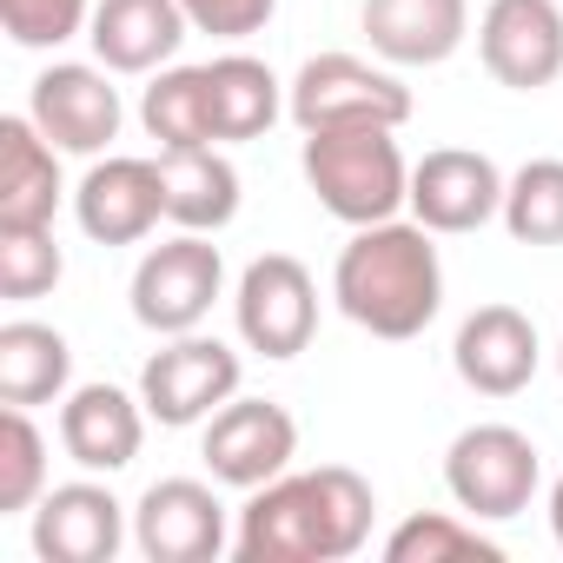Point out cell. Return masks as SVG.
I'll list each match as a JSON object with an SVG mask.
<instances>
[{
	"label": "cell",
	"instance_id": "1",
	"mask_svg": "<svg viewBox=\"0 0 563 563\" xmlns=\"http://www.w3.org/2000/svg\"><path fill=\"white\" fill-rule=\"evenodd\" d=\"M372 484L352 464H319L299 477H272L239 510V563H345L372 537Z\"/></svg>",
	"mask_w": 563,
	"mask_h": 563
},
{
	"label": "cell",
	"instance_id": "2",
	"mask_svg": "<svg viewBox=\"0 0 563 563\" xmlns=\"http://www.w3.org/2000/svg\"><path fill=\"white\" fill-rule=\"evenodd\" d=\"M332 299L372 339H391V345L418 339L444 306V265H438L431 225H418V219L411 225L405 219L358 225L332 265Z\"/></svg>",
	"mask_w": 563,
	"mask_h": 563
},
{
	"label": "cell",
	"instance_id": "3",
	"mask_svg": "<svg viewBox=\"0 0 563 563\" xmlns=\"http://www.w3.org/2000/svg\"><path fill=\"white\" fill-rule=\"evenodd\" d=\"M306 186L319 192V206L345 225H378L398 219V206H411V166L391 140V126H332V133H306Z\"/></svg>",
	"mask_w": 563,
	"mask_h": 563
},
{
	"label": "cell",
	"instance_id": "4",
	"mask_svg": "<svg viewBox=\"0 0 563 563\" xmlns=\"http://www.w3.org/2000/svg\"><path fill=\"white\" fill-rule=\"evenodd\" d=\"M537 477H543V457L517 424H471L444 451V490L477 523L523 517L537 497Z\"/></svg>",
	"mask_w": 563,
	"mask_h": 563
},
{
	"label": "cell",
	"instance_id": "5",
	"mask_svg": "<svg viewBox=\"0 0 563 563\" xmlns=\"http://www.w3.org/2000/svg\"><path fill=\"white\" fill-rule=\"evenodd\" d=\"M286 113L299 133H332V126H405L411 120V87L385 67H365L358 54H312L299 80L286 87Z\"/></svg>",
	"mask_w": 563,
	"mask_h": 563
},
{
	"label": "cell",
	"instance_id": "6",
	"mask_svg": "<svg viewBox=\"0 0 563 563\" xmlns=\"http://www.w3.org/2000/svg\"><path fill=\"white\" fill-rule=\"evenodd\" d=\"M232 319H239V339L258 358H299L312 345V332H319V286H312V272L292 252H258L239 272Z\"/></svg>",
	"mask_w": 563,
	"mask_h": 563
},
{
	"label": "cell",
	"instance_id": "7",
	"mask_svg": "<svg viewBox=\"0 0 563 563\" xmlns=\"http://www.w3.org/2000/svg\"><path fill=\"white\" fill-rule=\"evenodd\" d=\"M225 286V258L206 232H179L166 245H153L133 272V319L159 339H179V332H199L212 299Z\"/></svg>",
	"mask_w": 563,
	"mask_h": 563
},
{
	"label": "cell",
	"instance_id": "8",
	"mask_svg": "<svg viewBox=\"0 0 563 563\" xmlns=\"http://www.w3.org/2000/svg\"><path fill=\"white\" fill-rule=\"evenodd\" d=\"M140 398H146V418H159L166 431L206 424L225 398H239V352L219 345V339L179 332V339H166V345L146 358Z\"/></svg>",
	"mask_w": 563,
	"mask_h": 563
},
{
	"label": "cell",
	"instance_id": "9",
	"mask_svg": "<svg viewBox=\"0 0 563 563\" xmlns=\"http://www.w3.org/2000/svg\"><path fill=\"white\" fill-rule=\"evenodd\" d=\"M299 457V424L272 398H225L206 418V471L225 490H258Z\"/></svg>",
	"mask_w": 563,
	"mask_h": 563
},
{
	"label": "cell",
	"instance_id": "10",
	"mask_svg": "<svg viewBox=\"0 0 563 563\" xmlns=\"http://www.w3.org/2000/svg\"><path fill=\"white\" fill-rule=\"evenodd\" d=\"M27 120L60 146V153H80V159H100L113 140H120V87L107 80V67H80V60H54L41 80H34V100H27Z\"/></svg>",
	"mask_w": 563,
	"mask_h": 563
},
{
	"label": "cell",
	"instance_id": "11",
	"mask_svg": "<svg viewBox=\"0 0 563 563\" xmlns=\"http://www.w3.org/2000/svg\"><path fill=\"white\" fill-rule=\"evenodd\" d=\"M484 74L510 93H543L563 74V8L556 0H490L477 21Z\"/></svg>",
	"mask_w": 563,
	"mask_h": 563
},
{
	"label": "cell",
	"instance_id": "12",
	"mask_svg": "<svg viewBox=\"0 0 563 563\" xmlns=\"http://www.w3.org/2000/svg\"><path fill=\"white\" fill-rule=\"evenodd\" d=\"M133 543L146 563H212L225 550V504L199 477H159L133 504Z\"/></svg>",
	"mask_w": 563,
	"mask_h": 563
},
{
	"label": "cell",
	"instance_id": "13",
	"mask_svg": "<svg viewBox=\"0 0 563 563\" xmlns=\"http://www.w3.org/2000/svg\"><path fill=\"white\" fill-rule=\"evenodd\" d=\"M504 173L490 153L471 146H438L411 166V219L431 232H477L504 219Z\"/></svg>",
	"mask_w": 563,
	"mask_h": 563
},
{
	"label": "cell",
	"instance_id": "14",
	"mask_svg": "<svg viewBox=\"0 0 563 563\" xmlns=\"http://www.w3.org/2000/svg\"><path fill=\"white\" fill-rule=\"evenodd\" d=\"M74 219H80V232L93 245H140L166 219V173H159V159H126V153L93 159L80 192H74Z\"/></svg>",
	"mask_w": 563,
	"mask_h": 563
},
{
	"label": "cell",
	"instance_id": "15",
	"mask_svg": "<svg viewBox=\"0 0 563 563\" xmlns=\"http://www.w3.org/2000/svg\"><path fill=\"white\" fill-rule=\"evenodd\" d=\"M126 543V504L80 477V484H54L34 504V550L47 563H113Z\"/></svg>",
	"mask_w": 563,
	"mask_h": 563
},
{
	"label": "cell",
	"instance_id": "16",
	"mask_svg": "<svg viewBox=\"0 0 563 563\" xmlns=\"http://www.w3.org/2000/svg\"><path fill=\"white\" fill-rule=\"evenodd\" d=\"M451 365L477 398H517L537 378V325L517 306H477L457 325Z\"/></svg>",
	"mask_w": 563,
	"mask_h": 563
},
{
	"label": "cell",
	"instance_id": "17",
	"mask_svg": "<svg viewBox=\"0 0 563 563\" xmlns=\"http://www.w3.org/2000/svg\"><path fill=\"white\" fill-rule=\"evenodd\" d=\"M60 444L93 477L100 471L107 477L126 471L140 457V444H146V398H133L120 385H80V391H67V405H60Z\"/></svg>",
	"mask_w": 563,
	"mask_h": 563
},
{
	"label": "cell",
	"instance_id": "18",
	"mask_svg": "<svg viewBox=\"0 0 563 563\" xmlns=\"http://www.w3.org/2000/svg\"><path fill=\"white\" fill-rule=\"evenodd\" d=\"M186 34L192 21L179 0H100L87 21V41L107 74H153L186 47Z\"/></svg>",
	"mask_w": 563,
	"mask_h": 563
},
{
	"label": "cell",
	"instance_id": "19",
	"mask_svg": "<svg viewBox=\"0 0 563 563\" xmlns=\"http://www.w3.org/2000/svg\"><path fill=\"white\" fill-rule=\"evenodd\" d=\"M471 34V0H365V41L391 67H438Z\"/></svg>",
	"mask_w": 563,
	"mask_h": 563
},
{
	"label": "cell",
	"instance_id": "20",
	"mask_svg": "<svg viewBox=\"0 0 563 563\" xmlns=\"http://www.w3.org/2000/svg\"><path fill=\"white\" fill-rule=\"evenodd\" d=\"M60 146L8 113L0 120V225H54V206H60Z\"/></svg>",
	"mask_w": 563,
	"mask_h": 563
},
{
	"label": "cell",
	"instance_id": "21",
	"mask_svg": "<svg viewBox=\"0 0 563 563\" xmlns=\"http://www.w3.org/2000/svg\"><path fill=\"white\" fill-rule=\"evenodd\" d=\"M159 173H166V219L179 232H219L239 219V173L219 146L159 153Z\"/></svg>",
	"mask_w": 563,
	"mask_h": 563
},
{
	"label": "cell",
	"instance_id": "22",
	"mask_svg": "<svg viewBox=\"0 0 563 563\" xmlns=\"http://www.w3.org/2000/svg\"><path fill=\"white\" fill-rule=\"evenodd\" d=\"M67 378H74V345L41 325V319H14L0 325V405H54L67 398Z\"/></svg>",
	"mask_w": 563,
	"mask_h": 563
},
{
	"label": "cell",
	"instance_id": "23",
	"mask_svg": "<svg viewBox=\"0 0 563 563\" xmlns=\"http://www.w3.org/2000/svg\"><path fill=\"white\" fill-rule=\"evenodd\" d=\"M206 93H212V140H219V146H239V140L272 133L278 107H286L272 67L252 60V54H219V60L206 67Z\"/></svg>",
	"mask_w": 563,
	"mask_h": 563
},
{
	"label": "cell",
	"instance_id": "24",
	"mask_svg": "<svg viewBox=\"0 0 563 563\" xmlns=\"http://www.w3.org/2000/svg\"><path fill=\"white\" fill-rule=\"evenodd\" d=\"M146 133L159 140V153H186V146H219L212 140V93H206V67H166L146 100H140Z\"/></svg>",
	"mask_w": 563,
	"mask_h": 563
},
{
	"label": "cell",
	"instance_id": "25",
	"mask_svg": "<svg viewBox=\"0 0 563 563\" xmlns=\"http://www.w3.org/2000/svg\"><path fill=\"white\" fill-rule=\"evenodd\" d=\"M504 563V543L477 530V517H444V510H418L385 537V563Z\"/></svg>",
	"mask_w": 563,
	"mask_h": 563
},
{
	"label": "cell",
	"instance_id": "26",
	"mask_svg": "<svg viewBox=\"0 0 563 563\" xmlns=\"http://www.w3.org/2000/svg\"><path fill=\"white\" fill-rule=\"evenodd\" d=\"M504 232L517 245H563V159H530L510 173Z\"/></svg>",
	"mask_w": 563,
	"mask_h": 563
},
{
	"label": "cell",
	"instance_id": "27",
	"mask_svg": "<svg viewBox=\"0 0 563 563\" xmlns=\"http://www.w3.org/2000/svg\"><path fill=\"white\" fill-rule=\"evenodd\" d=\"M60 272L67 258L54 225H0V299H47Z\"/></svg>",
	"mask_w": 563,
	"mask_h": 563
},
{
	"label": "cell",
	"instance_id": "28",
	"mask_svg": "<svg viewBox=\"0 0 563 563\" xmlns=\"http://www.w3.org/2000/svg\"><path fill=\"white\" fill-rule=\"evenodd\" d=\"M47 497V438L34 431V418L21 405H8L0 418V510H34Z\"/></svg>",
	"mask_w": 563,
	"mask_h": 563
},
{
	"label": "cell",
	"instance_id": "29",
	"mask_svg": "<svg viewBox=\"0 0 563 563\" xmlns=\"http://www.w3.org/2000/svg\"><path fill=\"white\" fill-rule=\"evenodd\" d=\"M87 21H93V0H0V27L27 54L67 47Z\"/></svg>",
	"mask_w": 563,
	"mask_h": 563
},
{
	"label": "cell",
	"instance_id": "30",
	"mask_svg": "<svg viewBox=\"0 0 563 563\" xmlns=\"http://www.w3.org/2000/svg\"><path fill=\"white\" fill-rule=\"evenodd\" d=\"M186 21L212 41H252L265 34V21L278 14V0H179Z\"/></svg>",
	"mask_w": 563,
	"mask_h": 563
},
{
	"label": "cell",
	"instance_id": "31",
	"mask_svg": "<svg viewBox=\"0 0 563 563\" xmlns=\"http://www.w3.org/2000/svg\"><path fill=\"white\" fill-rule=\"evenodd\" d=\"M550 537H556V543H563V477H556V484H550Z\"/></svg>",
	"mask_w": 563,
	"mask_h": 563
},
{
	"label": "cell",
	"instance_id": "32",
	"mask_svg": "<svg viewBox=\"0 0 563 563\" xmlns=\"http://www.w3.org/2000/svg\"><path fill=\"white\" fill-rule=\"evenodd\" d=\"M556 365H563V345H556Z\"/></svg>",
	"mask_w": 563,
	"mask_h": 563
}]
</instances>
